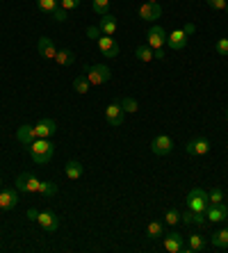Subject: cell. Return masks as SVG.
<instances>
[{
  "label": "cell",
  "instance_id": "1",
  "mask_svg": "<svg viewBox=\"0 0 228 253\" xmlns=\"http://www.w3.org/2000/svg\"><path fill=\"white\" fill-rule=\"evenodd\" d=\"M28 151H30L32 160H35L37 165H48L50 158H53V153H55V146L50 144L48 139H41V137H37V139L32 141L30 146H28Z\"/></svg>",
  "mask_w": 228,
  "mask_h": 253
},
{
  "label": "cell",
  "instance_id": "2",
  "mask_svg": "<svg viewBox=\"0 0 228 253\" xmlns=\"http://www.w3.org/2000/svg\"><path fill=\"white\" fill-rule=\"evenodd\" d=\"M84 76H87V80L91 83V87H98V84L110 83L112 71L105 64H94V66H84Z\"/></svg>",
  "mask_w": 228,
  "mask_h": 253
},
{
  "label": "cell",
  "instance_id": "3",
  "mask_svg": "<svg viewBox=\"0 0 228 253\" xmlns=\"http://www.w3.org/2000/svg\"><path fill=\"white\" fill-rule=\"evenodd\" d=\"M210 206V201H208V194H205V189L201 187H194L190 194H187V210H194V212H205Z\"/></svg>",
  "mask_w": 228,
  "mask_h": 253
},
{
  "label": "cell",
  "instance_id": "4",
  "mask_svg": "<svg viewBox=\"0 0 228 253\" xmlns=\"http://www.w3.org/2000/svg\"><path fill=\"white\" fill-rule=\"evenodd\" d=\"M164 249H167L169 253H192L190 247H187L185 237L180 235V233H169V235H164Z\"/></svg>",
  "mask_w": 228,
  "mask_h": 253
},
{
  "label": "cell",
  "instance_id": "5",
  "mask_svg": "<svg viewBox=\"0 0 228 253\" xmlns=\"http://www.w3.org/2000/svg\"><path fill=\"white\" fill-rule=\"evenodd\" d=\"M164 43H167V32H164V28L153 25V28L146 32V46H151L153 50H160V48H164Z\"/></svg>",
  "mask_w": 228,
  "mask_h": 253
},
{
  "label": "cell",
  "instance_id": "6",
  "mask_svg": "<svg viewBox=\"0 0 228 253\" xmlns=\"http://www.w3.org/2000/svg\"><path fill=\"white\" fill-rule=\"evenodd\" d=\"M37 224L41 226L46 233H57V228H60V219H57V214H55L53 210H41L39 212V217H37Z\"/></svg>",
  "mask_w": 228,
  "mask_h": 253
},
{
  "label": "cell",
  "instance_id": "7",
  "mask_svg": "<svg viewBox=\"0 0 228 253\" xmlns=\"http://www.w3.org/2000/svg\"><path fill=\"white\" fill-rule=\"evenodd\" d=\"M105 119H108V124L112 126V128H119V126L123 124V119H126V112H123L121 103H110V105L105 107Z\"/></svg>",
  "mask_w": 228,
  "mask_h": 253
},
{
  "label": "cell",
  "instance_id": "8",
  "mask_svg": "<svg viewBox=\"0 0 228 253\" xmlns=\"http://www.w3.org/2000/svg\"><path fill=\"white\" fill-rule=\"evenodd\" d=\"M151 151L155 155H169L174 151V139L169 135H157L155 139L151 141Z\"/></svg>",
  "mask_w": 228,
  "mask_h": 253
},
{
  "label": "cell",
  "instance_id": "9",
  "mask_svg": "<svg viewBox=\"0 0 228 253\" xmlns=\"http://www.w3.org/2000/svg\"><path fill=\"white\" fill-rule=\"evenodd\" d=\"M160 14H162V9H160V5H157V2H144V5L139 7L137 16L142 18V21L153 23V21H157V18H160Z\"/></svg>",
  "mask_w": 228,
  "mask_h": 253
},
{
  "label": "cell",
  "instance_id": "10",
  "mask_svg": "<svg viewBox=\"0 0 228 253\" xmlns=\"http://www.w3.org/2000/svg\"><path fill=\"white\" fill-rule=\"evenodd\" d=\"M98 48H101V55H105V57H110V59H114L119 55V43L108 35H103L101 39H98Z\"/></svg>",
  "mask_w": 228,
  "mask_h": 253
},
{
  "label": "cell",
  "instance_id": "11",
  "mask_svg": "<svg viewBox=\"0 0 228 253\" xmlns=\"http://www.w3.org/2000/svg\"><path fill=\"white\" fill-rule=\"evenodd\" d=\"M55 132H57V124H55L53 119H41V121L35 126V135L41 137V139H48Z\"/></svg>",
  "mask_w": 228,
  "mask_h": 253
},
{
  "label": "cell",
  "instance_id": "12",
  "mask_svg": "<svg viewBox=\"0 0 228 253\" xmlns=\"http://www.w3.org/2000/svg\"><path fill=\"white\" fill-rule=\"evenodd\" d=\"M18 206V189H0V210H14Z\"/></svg>",
  "mask_w": 228,
  "mask_h": 253
},
{
  "label": "cell",
  "instance_id": "13",
  "mask_svg": "<svg viewBox=\"0 0 228 253\" xmlns=\"http://www.w3.org/2000/svg\"><path fill=\"white\" fill-rule=\"evenodd\" d=\"M205 217H208V221H212V224L226 221V217H228V208L224 206V203H217V206H208V210H205Z\"/></svg>",
  "mask_w": 228,
  "mask_h": 253
},
{
  "label": "cell",
  "instance_id": "14",
  "mask_svg": "<svg viewBox=\"0 0 228 253\" xmlns=\"http://www.w3.org/2000/svg\"><path fill=\"white\" fill-rule=\"evenodd\" d=\"M167 43H169L171 50H185L187 48V35L183 32V28L174 30L171 35H167Z\"/></svg>",
  "mask_w": 228,
  "mask_h": 253
},
{
  "label": "cell",
  "instance_id": "15",
  "mask_svg": "<svg viewBox=\"0 0 228 253\" xmlns=\"http://www.w3.org/2000/svg\"><path fill=\"white\" fill-rule=\"evenodd\" d=\"M185 151H187V155H205L210 151V141L205 139V137H198V139H192L187 144Z\"/></svg>",
  "mask_w": 228,
  "mask_h": 253
},
{
  "label": "cell",
  "instance_id": "16",
  "mask_svg": "<svg viewBox=\"0 0 228 253\" xmlns=\"http://www.w3.org/2000/svg\"><path fill=\"white\" fill-rule=\"evenodd\" d=\"M16 139L21 141V144H23L25 148L30 146L32 141L37 139V135H35V126H28V124H23L21 126V128L16 130Z\"/></svg>",
  "mask_w": 228,
  "mask_h": 253
},
{
  "label": "cell",
  "instance_id": "17",
  "mask_svg": "<svg viewBox=\"0 0 228 253\" xmlns=\"http://www.w3.org/2000/svg\"><path fill=\"white\" fill-rule=\"evenodd\" d=\"M180 221L187 226H203L205 224V212H194V210H185L180 214Z\"/></svg>",
  "mask_w": 228,
  "mask_h": 253
},
{
  "label": "cell",
  "instance_id": "18",
  "mask_svg": "<svg viewBox=\"0 0 228 253\" xmlns=\"http://www.w3.org/2000/svg\"><path fill=\"white\" fill-rule=\"evenodd\" d=\"M37 48H39V53H41L46 59H55V55H57V48H55V43L50 42L48 37H39Z\"/></svg>",
  "mask_w": 228,
  "mask_h": 253
},
{
  "label": "cell",
  "instance_id": "19",
  "mask_svg": "<svg viewBox=\"0 0 228 253\" xmlns=\"http://www.w3.org/2000/svg\"><path fill=\"white\" fill-rule=\"evenodd\" d=\"M64 173H66L69 180H78V178H82L84 169H82V165H80L78 160H69V162L64 165Z\"/></svg>",
  "mask_w": 228,
  "mask_h": 253
},
{
  "label": "cell",
  "instance_id": "20",
  "mask_svg": "<svg viewBox=\"0 0 228 253\" xmlns=\"http://www.w3.org/2000/svg\"><path fill=\"white\" fill-rule=\"evenodd\" d=\"M98 28H101L103 35L112 37L114 32H116V18H114V14H105V16L98 21Z\"/></svg>",
  "mask_w": 228,
  "mask_h": 253
},
{
  "label": "cell",
  "instance_id": "21",
  "mask_svg": "<svg viewBox=\"0 0 228 253\" xmlns=\"http://www.w3.org/2000/svg\"><path fill=\"white\" fill-rule=\"evenodd\" d=\"M187 247H190V251H192V253H203V251H205V240H203V235H198V233L190 235V242H187Z\"/></svg>",
  "mask_w": 228,
  "mask_h": 253
},
{
  "label": "cell",
  "instance_id": "22",
  "mask_svg": "<svg viewBox=\"0 0 228 253\" xmlns=\"http://www.w3.org/2000/svg\"><path fill=\"white\" fill-rule=\"evenodd\" d=\"M210 242H212V247H217V249H228V228L212 233Z\"/></svg>",
  "mask_w": 228,
  "mask_h": 253
},
{
  "label": "cell",
  "instance_id": "23",
  "mask_svg": "<svg viewBox=\"0 0 228 253\" xmlns=\"http://www.w3.org/2000/svg\"><path fill=\"white\" fill-rule=\"evenodd\" d=\"M55 62L60 66H71L73 62H76V55L71 53V50H57V55H55Z\"/></svg>",
  "mask_w": 228,
  "mask_h": 253
},
{
  "label": "cell",
  "instance_id": "24",
  "mask_svg": "<svg viewBox=\"0 0 228 253\" xmlns=\"http://www.w3.org/2000/svg\"><path fill=\"white\" fill-rule=\"evenodd\" d=\"M37 194L55 196V194H57V183H53V180H41V183H39V192H37Z\"/></svg>",
  "mask_w": 228,
  "mask_h": 253
},
{
  "label": "cell",
  "instance_id": "25",
  "mask_svg": "<svg viewBox=\"0 0 228 253\" xmlns=\"http://www.w3.org/2000/svg\"><path fill=\"white\" fill-rule=\"evenodd\" d=\"M73 89H76L78 94H87V91L91 89V83L87 80V76H84V73H82V76H78L76 80H73Z\"/></svg>",
  "mask_w": 228,
  "mask_h": 253
},
{
  "label": "cell",
  "instance_id": "26",
  "mask_svg": "<svg viewBox=\"0 0 228 253\" xmlns=\"http://www.w3.org/2000/svg\"><path fill=\"white\" fill-rule=\"evenodd\" d=\"M135 57H137L139 62H151V59H155V55H153V48L151 46H139L137 50H135Z\"/></svg>",
  "mask_w": 228,
  "mask_h": 253
},
{
  "label": "cell",
  "instance_id": "27",
  "mask_svg": "<svg viewBox=\"0 0 228 253\" xmlns=\"http://www.w3.org/2000/svg\"><path fill=\"white\" fill-rule=\"evenodd\" d=\"M91 9L98 16H105V14H110V0H91Z\"/></svg>",
  "mask_w": 228,
  "mask_h": 253
},
{
  "label": "cell",
  "instance_id": "28",
  "mask_svg": "<svg viewBox=\"0 0 228 253\" xmlns=\"http://www.w3.org/2000/svg\"><path fill=\"white\" fill-rule=\"evenodd\" d=\"M37 7L46 14H53L57 7H60V0H37Z\"/></svg>",
  "mask_w": 228,
  "mask_h": 253
},
{
  "label": "cell",
  "instance_id": "29",
  "mask_svg": "<svg viewBox=\"0 0 228 253\" xmlns=\"http://www.w3.org/2000/svg\"><path fill=\"white\" fill-rule=\"evenodd\" d=\"M32 173H18L16 176V189L18 192H23V194H30V189H28V180H30Z\"/></svg>",
  "mask_w": 228,
  "mask_h": 253
},
{
  "label": "cell",
  "instance_id": "30",
  "mask_svg": "<svg viewBox=\"0 0 228 253\" xmlns=\"http://www.w3.org/2000/svg\"><path fill=\"white\" fill-rule=\"evenodd\" d=\"M146 233H149V237H164V226L160 221H151Z\"/></svg>",
  "mask_w": 228,
  "mask_h": 253
},
{
  "label": "cell",
  "instance_id": "31",
  "mask_svg": "<svg viewBox=\"0 0 228 253\" xmlns=\"http://www.w3.org/2000/svg\"><path fill=\"white\" fill-rule=\"evenodd\" d=\"M121 107H123V112H128V114H135L139 110V103L135 98H130V96H128V98H123L121 100Z\"/></svg>",
  "mask_w": 228,
  "mask_h": 253
},
{
  "label": "cell",
  "instance_id": "32",
  "mask_svg": "<svg viewBox=\"0 0 228 253\" xmlns=\"http://www.w3.org/2000/svg\"><path fill=\"white\" fill-rule=\"evenodd\" d=\"M208 201H210V206L224 203V189H222V187H212L210 194H208Z\"/></svg>",
  "mask_w": 228,
  "mask_h": 253
},
{
  "label": "cell",
  "instance_id": "33",
  "mask_svg": "<svg viewBox=\"0 0 228 253\" xmlns=\"http://www.w3.org/2000/svg\"><path fill=\"white\" fill-rule=\"evenodd\" d=\"M164 221H167L169 226H176V224L180 221V212H178V210H174V208H169L167 214H164Z\"/></svg>",
  "mask_w": 228,
  "mask_h": 253
},
{
  "label": "cell",
  "instance_id": "34",
  "mask_svg": "<svg viewBox=\"0 0 228 253\" xmlns=\"http://www.w3.org/2000/svg\"><path fill=\"white\" fill-rule=\"evenodd\" d=\"M215 50L219 55H228V37H222V39L215 43Z\"/></svg>",
  "mask_w": 228,
  "mask_h": 253
},
{
  "label": "cell",
  "instance_id": "35",
  "mask_svg": "<svg viewBox=\"0 0 228 253\" xmlns=\"http://www.w3.org/2000/svg\"><path fill=\"white\" fill-rule=\"evenodd\" d=\"M87 37H89V39H94V42H98V39L103 37L101 28H98V25H89V28H87Z\"/></svg>",
  "mask_w": 228,
  "mask_h": 253
},
{
  "label": "cell",
  "instance_id": "36",
  "mask_svg": "<svg viewBox=\"0 0 228 253\" xmlns=\"http://www.w3.org/2000/svg\"><path fill=\"white\" fill-rule=\"evenodd\" d=\"M205 2H208L212 9H219V12H226V5H228V0H205Z\"/></svg>",
  "mask_w": 228,
  "mask_h": 253
},
{
  "label": "cell",
  "instance_id": "37",
  "mask_svg": "<svg viewBox=\"0 0 228 253\" xmlns=\"http://www.w3.org/2000/svg\"><path fill=\"white\" fill-rule=\"evenodd\" d=\"M60 7L62 9H66V12H69V9H78L80 0H60Z\"/></svg>",
  "mask_w": 228,
  "mask_h": 253
},
{
  "label": "cell",
  "instance_id": "38",
  "mask_svg": "<svg viewBox=\"0 0 228 253\" xmlns=\"http://www.w3.org/2000/svg\"><path fill=\"white\" fill-rule=\"evenodd\" d=\"M66 18H69L66 16V9H62V7H57V9L53 12V21H57V23H64Z\"/></svg>",
  "mask_w": 228,
  "mask_h": 253
},
{
  "label": "cell",
  "instance_id": "39",
  "mask_svg": "<svg viewBox=\"0 0 228 253\" xmlns=\"http://www.w3.org/2000/svg\"><path fill=\"white\" fill-rule=\"evenodd\" d=\"M39 183H41V180H39L37 176H30V180H28V189H30V194H37V192H39Z\"/></svg>",
  "mask_w": 228,
  "mask_h": 253
},
{
  "label": "cell",
  "instance_id": "40",
  "mask_svg": "<svg viewBox=\"0 0 228 253\" xmlns=\"http://www.w3.org/2000/svg\"><path fill=\"white\" fill-rule=\"evenodd\" d=\"M25 217L32 219V221H37V217H39V210H35V208H30V210L25 212Z\"/></svg>",
  "mask_w": 228,
  "mask_h": 253
},
{
  "label": "cell",
  "instance_id": "41",
  "mask_svg": "<svg viewBox=\"0 0 228 253\" xmlns=\"http://www.w3.org/2000/svg\"><path fill=\"white\" fill-rule=\"evenodd\" d=\"M194 30H196V28H194V23H185V25H183V32H185L187 37L194 35Z\"/></svg>",
  "mask_w": 228,
  "mask_h": 253
},
{
  "label": "cell",
  "instance_id": "42",
  "mask_svg": "<svg viewBox=\"0 0 228 253\" xmlns=\"http://www.w3.org/2000/svg\"><path fill=\"white\" fill-rule=\"evenodd\" d=\"M153 55H155V59H164V57H167L164 48H160V50H153Z\"/></svg>",
  "mask_w": 228,
  "mask_h": 253
},
{
  "label": "cell",
  "instance_id": "43",
  "mask_svg": "<svg viewBox=\"0 0 228 253\" xmlns=\"http://www.w3.org/2000/svg\"><path fill=\"white\" fill-rule=\"evenodd\" d=\"M146 2H157V0H146Z\"/></svg>",
  "mask_w": 228,
  "mask_h": 253
},
{
  "label": "cell",
  "instance_id": "44",
  "mask_svg": "<svg viewBox=\"0 0 228 253\" xmlns=\"http://www.w3.org/2000/svg\"><path fill=\"white\" fill-rule=\"evenodd\" d=\"M226 121H228V110H226Z\"/></svg>",
  "mask_w": 228,
  "mask_h": 253
},
{
  "label": "cell",
  "instance_id": "45",
  "mask_svg": "<svg viewBox=\"0 0 228 253\" xmlns=\"http://www.w3.org/2000/svg\"><path fill=\"white\" fill-rule=\"evenodd\" d=\"M226 14H228V5H226Z\"/></svg>",
  "mask_w": 228,
  "mask_h": 253
},
{
  "label": "cell",
  "instance_id": "46",
  "mask_svg": "<svg viewBox=\"0 0 228 253\" xmlns=\"http://www.w3.org/2000/svg\"><path fill=\"white\" fill-rule=\"evenodd\" d=\"M224 228H228V224H226V226H224Z\"/></svg>",
  "mask_w": 228,
  "mask_h": 253
},
{
  "label": "cell",
  "instance_id": "47",
  "mask_svg": "<svg viewBox=\"0 0 228 253\" xmlns=\"http://www.w3.org/2000/svg\"><path fill=\"white\" fill-rule=\"evenodd\" d=\"M0 183H2V180H0Z\"/></svg>",
  "mask_w": 228,
  "mask_h": 253
}]
</instances>
